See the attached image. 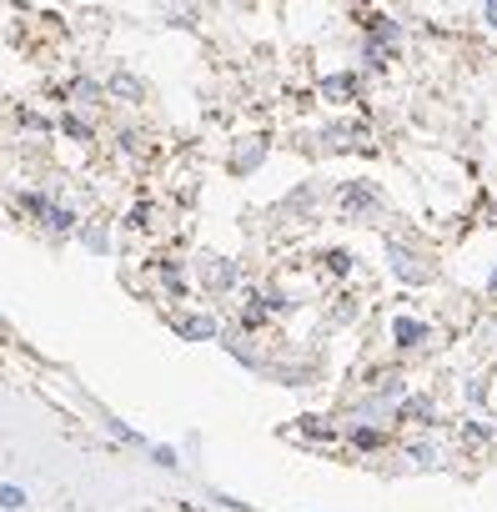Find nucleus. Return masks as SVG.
Here are the masks:
<instances>
[{"mask_svg":"<svg viewBox=\"0 0 497 512\" xmlns=\"http://www.w3.org/2000/svg\"><path fill=\"white\" fill-rule=\"evenodd\" d=\"M262 156H267V146H262V141H257V146H252V151H246V156H236V161H231V166H236V171H257V166H262Z\"/></svg>","mask_w":497,"mask_h":512,"instance_id":"8","label":"nucleus"},{"mask_svg":"<svg viewBox=\"0 0 497 512\" xmlns=\"http://www.w3.org/2000/svg\"><path fill=\"white\" fill-rule=\"evenodd\" d=\"M342 206H347V211H357V206H362V211H372V206H382V196H377L372 186H357V181H352V186L342 191Z\"/></svg>","mask_w":497,"mask_h":512,"instance_id":"5","label":"nucleus"},{"mask_svg":"<svg viewBox=\"0 0 497 512\" xmlns=\"http://www.w3.org/2000/svg\"><path fill=\"white\" fill-rule=\"evenodd\" d=\"M61 131H66V136H76V141H91V126H86V121H76V116H66V121H61Z\"/></svg>","mask_w":497,"mask_h":512,"instance_id":"10","label":"nucleus"},{"mask_svg":"<svg viewBox=\"0 0 497 512\" xmlns=\"http://www.w3.org/2000/svg\"><path fill=\"white\" fill-rule=\"evenodd\" d=\"M0 512H31V492L21 482H0Z\"/></svg>","mask_w":497,"mask_h":512,"instance_id":"3","label":"nucleus"},{"mask_svg":"<svg viewBox=\"0 0 497 512\" xmlns=\"http://www.w3.org/2000/svg\"><path fill=\"white\" fill-rule=\"evenodd\" d=\"M181 337H186V342H216L221 327H216V317H186V322H181Z\"/></svg>","mask_w":497,"mask_h":512,"instance_id":"2","label":"nucleus"},{"mask_svg":"<svg viewBox=\"0 0 497 512\" xmlns=\"http://www.w3.org/2000/svg\"><path fill=\"white\" fill-rule=\"evenodd\" d=\"M487 21H492V26H497V6H487Z\"/></svg>","mask_w":497,"mask_h":512,"instance_id":"14","label":"nucleus"},{"mask_svg":"<svg viewBox=\"0 0 497 512\" xmlns=\"http://www.w3.org/2000/svg\"><path fill=\"white\" fill-rule=\"evenodd\" d=\"M71 96H76V101H96V81H76Z\"/></svg>","mask_w":497,"mask_h":512,"instance_id":"11","label":"nucleus"},{"mask_svg":"<svg viewBox=\"0 0 497 512\" xmlns=\"http://www.w3.org/2000/svg\"><path fill=\"white\" fill-rule=\"evenodd\" d=\"M352 91H357V76H327L322 81V96L327 101H352Z\"/></svg>","mask_w":497,"mask_h":512,"instance_id":"6","label":"nucleus"},{"mask_svg":"<svg viewBox=\"0 0 497 512\" xmlns=\"http://www.w3.org/2000/svg\"><path fill=\"white\" fill-rule=\"evenodd\" d=\"M111 91H116V96H136V101H141V81H136V76H126V71H121V76H111Z\"/></svg>","mask_w":497,"mask_h":512,"instance_id":"7","label":"nucleus"},{"mask_svg":"<svg viewBox=\"0 0 497 512\" xmlns=\"http://www.w3.org/2000/svg\"><path fill=\"white\" fill-rule=\"evenodd\" d=\"M151 457H156L161 467H176V447H151Z\"/></svg>","mask_w":497,"mask_h":512,"instance_id":"12","label":"nucleus"},{"mask_svg":"<svg viewBox=\"0 0 497 512\" xmlns=\"http://www.w3.org/2000/svg\"><path fill=\"white\" fill-rule=\"evenodd\" d=\"M487 292H492V297H497V272H492V277H487Z\"/></svg>","mask_w":497,"mask_h":512,"instance_id":"13","label":"nucleus"},{"mask_svg":"<svg viewBox=\"0 0 497 512\" xmlns=\"http://www.w3.org/2000/svg\"><path fill=\"white\" fill-rule=\"evenodd\" d=\"M392 337H397V347H422V342H427V322L397 317V322H392Z\"/></svg>","mask_w":497,"mask_h":512,"instance_id":"1","label":"nucleus"},{"mask_svg":"<svg viewBox=\"0 0 497 512\" xmlns=\"http://www.w3.org/2000/svg\"><path fill=\"white\" fill-rule=\"evenodd\" d=\"M352 442H357L362 452H372V447H382V432H377V427H357V432H352Z\"/></svg>","mask_w":497,"mask_h":512,"instance_id":"9","label":"nucleus"},{"mask_svg":"<svg viewBox=\"0 0 497 512\" xmlns=\"http://www.w3.org/2000/svg\"><path fill=\"white\" fill-rule=\"evenodd\" d=\"M392 272H397V277H407V282H422V277H427V267H417V256H412V251H402L397 241H392Z\"/></svg>","mask_w":497,"mask_h":512,"instance_id":"4","label":"nucleus"}]
</instances>
